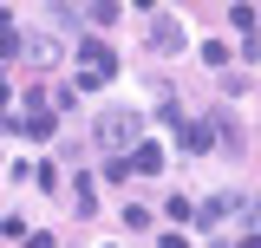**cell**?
<instances>
[{
  "mask_svg": "<svg viewBox=\"0 0 261 248\" xmlns=\"http://www.w3.org/2000/svg\"><path fill=\"white\" fill-rule=\"evenodd\" d=\"M228 27L242 33V39H255V7H228Z\"/></svg>",
  "mask_w": 261,
  "mask_h": 248,
  "instance_id": "cell-7",
  "label": "cell"
},
{
  "mask_svg": "<svg viewBox=\"0 0 261 248\" xmlns=\"http://www.w3.org/2000/svg\"><path fill=\"white\" fill-rule=\"evenodd\" d=\"M20 59H27L33 72H53V65H65V46L53 33H27V39H20Z\"/></svg>",
  "mask_w": 261,
  "mask_h": 248,
  "instance_id": "cell-3",
  "label": "cell"
},
{
  "mask_svg": "<svg viewBox=\"0 0 261 248\" xmlns=\"http://www.w3.org/2000/svg\"><path fill=\"white\" fill-rule=\"evenodd\" d=\"M13 137H33V144H46V137H53V111H27V118H13Z\"/></svg>",
  "mask_w": 261,
  "mask_h": 248,
  "instance_id": "cell-5",
  "label": "cell"
},
{
  "mask_svg": "<svg viewBox=\"0 0 261 248\" xmlns=\"http://www.w3.org/2000/svg\"><path fill=\"white\" fill-rule=\"evenodd\" d=\"M163 248H190V242H183V235H163Z\"/></svg>",
  "mask_w": 261,
  "mask_h": 248,
  "instance_id": "cell-10",
  "label": "cell"
},
{
  "mask_svg": "<svg viewBox=\"0 0 261 248\" xmlns=\"http://www.w3.org/2000/svg\"><path fill=\"white\" fill-rule=\"evenodd\" d=\"M124 229H150V209L144 203H124Z\"/></svg>",
  "mask_w": 261,
  "mask_h": 248,
  "instance_id": "cell-8",
  "label": "cell"
},
{
  "mask_svg": "<svg viewBox=\"0 0 261 248\" xmlns=\"http://www.w3.org/2000/svg\"><path fill=\"white\" fill-rule=\"evenodd\" d=\"M7 105H13V85H0V118H7Z\"/></svg>",
  "mask_w": 261,
  "mask_h": 248,
  "instance_id": "cell-9",
  "label": "cell"
},
{
  "mask_svg": "<svg viewBox=\"0 0 261 248\" xmlns=\"http://www.w3.org/2000/svg\"><path fill=\"white\" fill-rule=\"evenodd\" d=\"M98 144H105V151L111 157H130V144H144V118H137V111H130V105H111V111H98Z\"/></svg>",
  "mask_w": 261,
  "mask_h": 248,
  "instance_id": "cell-1",
  "label": "cell"
},
{
  "mask_svg": "<svg viewBox=\"0 0 261 248\" xmlns=\"http://www.w3.org/2000/svg\"><path fill=\"white\" fill-rule=\"evenodd\" d=\"M72 65H79V85H111V79H118V53H111L105 39H79Z\"/></svg>",
  "mask_w": 261,
  "mask_h": 248,
  "instance_id": "cell-2",
  "label": "cell"
},
{
  "mask_svg": "<svg viewBox=\"0 0 261 248\" xmlns=\"http://www.w3.org/2000/svg\"><path fill=\"white\" fill-rule=\"evenodd\" d=\"M124 163L137 170V177H157V170H163V151H157V144H130V157H124Z\"/></svg>",
  "mask_w": 261,
  "mask_h": 248,
  "instance_id": "cell-6",
  "label": "cell"
},
{
  "mask_svg": "<svg viewBox=\"0 0 261 248\" xmlns=\"http://www.w3.org/2000/svg\"><path fill=\"white\" fill-rule=\"evenodd\" d=\"M150 53H183V27H176L170 13H157V20H150Z\"/></svg>",
  "mask_w": 261,
  "mask_h": 248,
  "instance_id": "cell-4",
  "label": "cell"
}]
</instances>
